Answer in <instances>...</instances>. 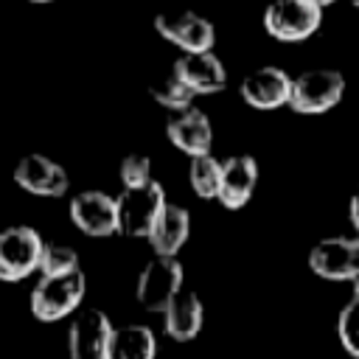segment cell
<instances>
[{
    "instance_id": "obj_3",
    "label": "cell",
    "mask_w": 359,
    "mask_h": 359,
    "mask_svg": "<svg viewBox=\"0 0 359 359\" xmlns=\"http://www.w3.org/2000/svg\"><path fill=\"white\" fill-rule=\"evenodd\" d=\"M342 95H345V76L331 67H317L292 79L289 107L297 115H323L334 109L342 101Z\"/></svg>"
},
{
    "instance_id": "obj_14",
    "label": "cell",
    "mask_w": 359,
    "mask_h": 359,
    "mask_svg": "<svg viewBox=\"0 0 359 359\" xmlns=\"http://www.w3.org/2000/svg\"><path fill=\"white\" fill-rule=\"evenodd\" d=\"M174 76L194 93V95H213L224 90L227 84V70L222 59L208 50V53H182L174 62Z\"/></svg>"
},
{
    "instance_id": "obj_2",
    "label": "cell",
    "mask_w": 359,
    "mask_h": 359,
    "mask_svg": "<svg viewBox=\"0 0 359 359\" xmlns=\"http://www.w3.org/2000/svg\"><path fill=\"white\" fill-rule=\"evenodd\" d=\"M118 233L132 238H149L154 222L165 210V188L151 180L140 188H123L118 196Z\"/></svg>"
},
{
    "instance_id": "obj_17",
    "label": "cell",
    "mask_w": 359,
    "mask_h": 359,
    "mask_svg": "<svg viewBox=\"0 0 359 359\" xmlns=\"http://www.w3.org/2000/svg\"><path fill=\"white\" fill-rule=\"evenodd\" d=\"M202 323H205V306L199 300L196 292H188L182 289L171 303L168 309L163 311V325H165V334L177 342H188L194 339L199 331H202Z\"/></svg>"
},
{
    "instance_id": "obj_21",
    "label": "cell",
    "mask_w": 359,
    "mask_h": 359,
    "mask_svg": "<svg viewBox=\"0 0 359 359\" xmlns=\"http://www.w3.org/2000/svg\"><path fill=\"white\" fill-rule=\"evenodd\" d=\"M79 252L67 244H45L42 258H39V275L42 278H56V275H70L79 272Z\"/></svg>"
},
{
    "instance_id": "obj_1",
    "label": "cell",
    "mask_w": 359,
    "mask_h": 359,
    "mask_svg": "<svg viewBox=\"0 0 359 359\" xmlns=\"http://www.w3.org/2000/svg\"><path fill=\"white\" fill-rule=\"evenodd\" d=\"M87 292V278L84 272H70V275H56V278H42L31 289V314L42 323H56L67 314H73Z\"/></svg>"
},
{
    "instance_id": "obj_20",
    "label": "cell",
    "mask_w": 359,
    "mask_h": 359,
    "mask_svg": "<svg viewBox=\"0 0 359 359\" xmlns=\"http://www.w3.org/2000/svg\"><path fill=\"white\" fill-rule=\"evenodd\" d=\"M149 95H151L160 107H165V109H171V112H182V109L194 107V98H196V95L174 76V70H171L168 76L157 79V81L149 87Z\"/></svg>"
},
{
    "instance_id": "obj_28",
    "label": "cell",
    "mask_w": 359,
    "mask_h": 359,
    "mask_svg": "<svg viewBox=\"0 0 359 359\" xmlns=\"http://www.w3.org/2000/svg\"><path fill=\"white\" fill-rule=\"evenodd\" d=\"M31 3H50V0H31Z\"/></svg>"
},
{
    "instance_id": "obj_22",
    "label": "cell",
    "mask_w": 359,
    "mask_h": 359,
    "mask_svg": "<svg viewBox=\"0 0 359 359\" xmlns=\"http://www.w3.org/2000/svg\"><path fill=\"white\" fill-rule=\"evenodd\" d=\"M337 337L342 342V348L359 359V300H348L337 317Z\"/></svg>"
},
{
    "instance_id": "obj_8",
    "label": "cell",
    "mask_w": 359,
    "mask_h": 359,
    "mask_svg": "<svg viewBox=\"0 0 359 359\" xmlns=\"http://www.w3.org/2000/svg\"><path fill=\"white\" fill-rule=\"evenodd\" d=\"M309 269L325 280H353L359 275V238L328 236L309 252Z\"/></svg>"
},
{
    "instance_id": "obj_27",
    "label": "cell",
    "mask_w": 359,
    "mask_h": 359,
    "mask_svg": "<svg viewBox=\"0 0 359 359\" xmlns=\"http://www.w3.org/2000/svg\"><path fill=\"white\" fill-rule=\"evenodd\" d=\"M348 3H351V6H353V8L359 11V0H348Z\"/></svg>"
},
{
    "instance_id": "obj_13",
    "label": "cell",
    "mask_w": 359,
    "mask_h": 359,
    "mask_svg": "<svg viewBox=\"0 0 359 359\" xmlns=\"http://www.w3.org/2000/svg\"><path fill=\"white\" fill-rule=\"evenodd\" d=\"M165 135H168L171 146L180 149L182 154H188V157L210 154V146H213V123L196 107H188L182 112H174L165 121Z\"/></svg>"
},
{
    "instance_id": "obj_26",
    "label": "cell",
    "mask_w": 359,
    "mask_h": 359,
    "mask_svg": "<svg viewBox=\"0 0 359 359\" xmlns=\"http://www.w3.org/2000/svg\"><path fill=\"white\" fill-rule=\"evenodd\" d=\"M351 283H353V297H356V300H359V275H356V278H353V280H351Z\"/></svg>"
},
{
    "instance_id": "obj_7",
    "label": "cell",
    "mask_w": 359,
    "mask_h": 359,
    "mask_svg": "<svg viewBox=\"0 0 359 359\" xmlns=\"http://www.w3.org/2000/svg\"><path fill=\"white\" fill-rule=\"evenodd\" d=\"M323 22V11L303 0H272L264 8V31L278 42H303Z\"/></svg>"
},
{
    "instance_id": "obj_16",
    "label": "cell",
    "mask_w": 359,
    "mask_h": 359,
    "mask_svg": "<svg viewBox=\"0 0 359 359\" xmlns=\"http://www.w3.org/2000/svg\"><path fill=\"white\" fill-rule=\"evenodd\" d=\"M188 236H191V213L182 205L168 202L165 210L160 213V219L154 222L151 233H149V244H151L154 255L177 258V252L182 250Z\"/></svg>"
},
{
    "instance_id": "obj_6",
    "label": "cell",
    "mask_w": 359,
    "mask_h": 359,
    "mask_svg": "<svg viewBox=\"0 0 359 359\" xmlns=\"http://www.w3.org/2000/svg\"><path fill=\"white\" fill-rule=\"evenodd\" d=\"M154 31L177 45L182 53H208L213 50V42H216V28L208 17L191 11V8H182V11H163L154 17Z\"/></svg>"
},
{
    "instance_id": "obj_12",
    "label": "cell",
    "mask_w": 359,
    "mask_h": 359,
    "mask_svg": "<svg viewBox=\"0 0 359 359\" xmlns=\"http://www.w3.org/2000/svg\"><path fill=\"white\" fill-rule=\"evenodd\" d=\"M14 182L34 196H65L70 188L67 171L45 154H25L14 165Z\"/></svg>"
},
{
    "instance_id": "obj_11",
    "label": "cell",
    "mask_w": 359,
    "mask_h": 359,
    "mask_svg": "<svg viewBox=\"0 0 359 359\" xmlns=\"http://www.w3.org/2000/svg\"><path fill=\"white\" fill-rule=\"evenodd\" d=\"M244 104H250L252 109H278V107H289V95H292V76L283 67L266 65L258 67L252 73H247L241 79L238 87Z\"/></svg>"
},
{
    "instance_id": "obj_4",
    "label": "cell",
    "mask_w": 359,
    "mask_h": 359,
    "mask_svg": "<svg viewBox=\"0 0 359 359\" xmlns=\"http://www.w3.org/2000/svg\"><path fill=\"white\" fill-rule=\"evenodd\" d=\"M42 236L28 224H11L0 230V280L17 283L39 272Z\"/></svg>"
},
{
    "instance_id": "obj_23",
    "label": "cell",
    "mask_w": 359,
    "mask_h": 359,
    "mask_svg": "<svg viewBox=\"0 0 359 359\" xmlns=\"http://www.w3.org/2000/svg\"><path fill=\"white\" fill-rule=\"evenodd\" d=\"M121 182L123 188H140V185H149L151 182V160L146 154H126L121 160Z\"/></svg>"
},
{
    "instance_id": "obj_10",
    "label": "cell",
    "mask_w": 359,
    "mask_h": 359,
    "mask_svg": "<svg viewBox=\"0 0 359 359\" xmlns=\"http://www.w3.org/2000/svg\"><path fill=\"white\" fill-rule=\"evenodd\" d=\"M112 320L101 309H84L73 317L67 328V353L70 359H104L112 339Z\"/></svg>"
},
{
    "instance_id": "obj_19",
    "label": "cell",
    "mask_w": 359,
    "mask_h": 359,
    "mask_svg": "<svg viewBox=\"0 0 359 359\" xmlns=\"http://www.w3.org/2000/svg\"><path fill=\"white\" fill-rule=\"evenodd\" d=\"M219 180H222V160H216L213 154L191 157L188 182L199 199H216L219 196Z\"/></svg>"
},
{
    "instance_id": "obj_24",
    "label": "cell",
    "mask_w": 359,
    "mask_h": 359,
    "mask_svg": "<svg viewBox=\"0 0 359 359\" xmlns=\"http://www.w3.org/2000/svg\"><path fill=\"white\" fill-rule=\"evenodd\" d=\"M348 219H351V224H353V233H356V238H359V191L351 196V202H348Z\"/></svg>"
},
{
    "instance_id": "obj_9",
    "label": "cell",
    "mask_w": 359,
    "mask_h": 359,
    "mask_svg": "<svg viewBox=\"0 0 359 359\" xmlns=\"http://www.w3.org/2000/svg\"><path fill=\"white\" fill-rule=\"evenodd\" d=\"M70 222L90 238H107L118 233V199L107 191H81L70 199Z\"/></svg>"
},
{
    "instance_id": "obj_5",
    "label": "cell",
    "mask_w": 359,
    "mask_h": 359,
    "mask_svg": "<svg viewBox=\"0 0 359 359\" xmlns=\"http://www.w3.org/2000/svg\"><path fill=\"white\" fill-rule=\"evenodd\" d=\"M182 278L185 269L180 264V258H168V255H154L137 275V303L146 311H165L168 303L182 292Z\"/></svg>"
},
{
    "instance_id": "obj_25",
    "label": "cell",
    "mask_w": 359,
    "mask_h": 359,
    "mask_svg": "<svg viewBox=\"0 0 359 359\" xmlns=\"http://www.w3.org/2000/svg\"><path fill=\"white\" fill-rule=\"evenodd\" d=\"M303 3H309V6H314V8H320V11H323V8H328V6H334L337 0H303Z\"/></svg>"
},
{
    "instance_id": "obj_18",
    "label": "cell",
    "mask_w": 359,
    "mask_h": 359,
    "mask_svg": "<svg viewBox=\"0 0 359 359\" xmlns=\"http://www.w3.org/2000/svg\"><path fill=\"white\" fill-rule=\"evenodd\" d=\"M157 356V337L149 325H118L107 345L104 359H154Z\"/></svg>"
},
{
    "instance_id": "obj_15",
    "label": "cell",
    "mask_w": 359,
    "mask_h": 359,
    "mask_svg": "<svg viewBox=\"0 0 359 359\" xmlns=\"http://www.w3.org/2000/svg\"><path fill=\"white\" fill-rule=\"evenodd\" d=\"M258 185V163L250 154H233L222 163V180H219V196L227 210H238L250 202L252 191Z\"/></svg>"
}]
</instances>
